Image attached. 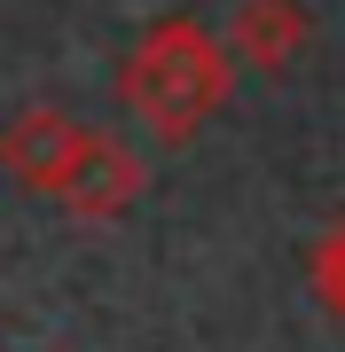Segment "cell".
Listing matches in <instances>:
<instances>
[{"mask_svg": "<svg viewBox=\"0 0 345 352\" xmlns=\"http://www.w3.org/2000/svg\"><path fill=\"white\" fill-rule=\"evenodd\" d=\"M291 39H298V8H291V0H251V8H243V47H251V55L282 63Z\"/></svg>", "mask_w": 345, "mask_h": 352, "instance_id": "cell-3", "label": "cell"}, {"mask_svg": "<svg viewBox=\"0 0 345 352\" xmlns=\"http://www.w3.org/2000/svg\"><path fill=\"white\" fill-rule=\"evenodd\" d=\"M322 289H330V298L345 305V227H337L330 243H322Z\"/></svg>", "mask_w": 345, "mask_h": 352, "instance_id": "cell-4", "label": "cell"}, {"mask_svg": "<svg viewBox=\"0 0 345 352\" xmlns=\"http://www.w3.org/2000/svg\"><path fill=\"white\" fill-rule=\"evenodd\" d=\"M87 141H94V133L63 126L55 110H32V118H16V133L0 141V157H8V164H16L24 180H39L48 196H63V180L79 173V157H87Z\"/></svg>", "mask_w": 345, "mask_h": 352, "instance_id": "cell-2", "label": "cell"}, {"mask_svg": "<svg viewBox=\"0 0 345 352\" xmlns=\"http://www.w3.org/2000/svg\"><path fill=\"white\" fill-rule=\"evenodd\" d=\"M220 87H228V71H220L212 39L189 32V24H165L149 47L134 55V71H126V102L141 118H157L165 133H189L196 118L220 102Z\"/></svg>", "mask_w": 345, "mask_h": 352, "instance_id": "cell-1", "label": "cell"}]
</instances>
